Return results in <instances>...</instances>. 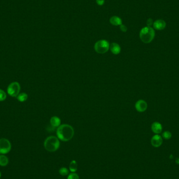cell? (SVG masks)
Masks as SVG:
<instances>
[{
    "instance_id": "cell-1",
    "label": "cell",
    "mask_w": 179,
    "mask_h": 179,
    "mask_svg": "<svg viewBox=\"0 0 179 179\" xmlns=\"http://www.w3.org/2000/svg\"><path fill=\"white\" fill-rule=\"evenodd\" d=\"M74 134V129L68 124L60 125L57 130L58 138L63 141H70L73 138Z\"/></svg>"
},
{
    "instance_id": "cell-2",
    "label": "cell",
    "mask_w": 179,
    "mask_h": 179,
    "mask_svg": "<svg viewBox=\"0 0 179 179\" xmlns=\"http://www.w3.org/2000/svg\"><path fill=\"white\" fill-rule=\"evenodd\" d=\"M139 37L143 43L149 44L154 40L155 37V31L151 27H145L141 29Z\"/></svg>"
},
{
    "instance_id": "cell-3",
    "label": "cell",
    "mask_w": 179,
    "mask_h": 179,
    "mask_svg": "<svg viewBox=\"0 0 179 179\" xmlns=\"http://www.w3.org/2000/svg\"><path fill=\"white\" fill-rule=\"evenodd\" d=\"M44 147L47 151L52 152L57 151L59 149L60 141L57 137L51 136L46 138L44 141Z\"/></svg>"
},
{
    "instance_id": "cell-4",
    "label": "cell",
    "mask_w": 179,
    "mask_h": 179,
    "mask_svg": "<svg viewBox=\"0 0 179 179\" xmlns=\"http://www.w3.org/2000/svg\"><path fill=\"white\" fill-rule=\"evenodd\" d=\"M110 46V45L107 41L100 40L95 44V50L98 54H105L109 50Z\"/></svg>"
},
{
    "instance_id": "cell-5",
    "label": "cell",
    "mask_w": 179,
    "mask_h": 179,
    "mask_svg": "<svg viewBox=\"0 0 179 179\" xmlns=\"http://www.w3.org/2000/svg\"><path fill=\"white\" fill-rule=\"evenodd\" d=\"M20 90L21 86L19 83L17 82H12L8 87V94L12 97H16L20 94Z\"/></svg>"
},
{
    "instance_id": "cell-6",
    "label": "cell",
    "mask_w": 179,
    "mask_h": 179,
    "mask_svg": "<svg viewBox=\"0 0 179 179\" xmlns=\"http://www.w3.org/2000/svg\"><path fill=\"white\" fill-rule=\"evenodd\" d=\"M11 144L6 138L0 139V154L5 155L8 154L11 150Z\"/></svg>"
},
{
    "instance_id": "cell-7",
    "label": "cell",
    "mask_w": 179,
    "mask_h": 179,
    "mask_svg": "<svg viewBox=\"0 0 179 179\" xmlns=\"http://www.w3.org/2000/svg\"><path fill=\"white\" fill-rule=\"evenodd\" d=\"M148 108V104L145 101L143 100H138L136 103L135 108L136 110L139 112H145Z\"/></svg>"
},
{
    "instance_id": "cell-8",
    "label": "cell",
    "mask_w": 179,
    "mask_h": 179,
    "mask_svg": "<svg viewBox=\"0 0 179 179\" xmlns=\"http://www.w3.org/2000/svg\"><path fill=\"white\" fill-rule=\"evenodd\" d=\"M163 143V139L161 136L156 134L154 135L151 139V143L154 147H159Z\"/></svg>"
},
{
    "instance_id": "cell-9",
    "label": "cell",
    "mask_w": 179,
    "mask_h": 179,
    "mask_svg": "<svg viewBox=\"0 0 179 179\" xmlns=\"http://www.w3.org/2000/svg\"><path fill=\"white\" fill-rule=\"evenodd\" d=\"M154 28L158 31L163 30L166 27V23L162 20H157L153 24Z\"/></svg>"
},
{
    "instance_id": "cell-10",
    "label": "cell",
    "mask_w": 179,
    "mask_h": 179,
    "mask_svg": "<svg viewBox=\"0 0 179 179\" xmlns=\"http://www.w3.org/2000/svg\"><path fill=\"white\" fill-rule=\"evenodd\" d=\"M151 130L156 134L161 133L162 131V126L161 124L157 122H155L151 125Z\"/></svg>"
},
{
    "instance_id": "cell-11",
    "label": "cell",
    "mask_w": 179,
    "mask_h": 179,
    "mask_svg": "<svg viewBox=\"0 0 179 179\" xmlns=\"http://www.w3.org/2000/svg\"><path fill=\"white\" fill-rule=\"evenodd\" d=\"M110 49L113 54L114 55H118L120 54L121 51L120 47L117 43H113L110 46Z\"/></svg>"
},
{
    "instance_id": "cell-12",
    "label": "cell",
    "mask_w": 179,
    "mask_h": 179,
    "mask_svg": "<svg viewBox=\"0 0 179 179\" xmlns=\"http://www.w3.org/2000/svg\"><path fill=\"white\" fill-rule=\"evenodd\" d=\"M50 123L53 127H58L61 124V120L57 116H53L51 118Z\"/></svg>"
},
{
    "instance_id": "cell-13",
    "label": "cell",
    "mask_w": 179,
    "mask_h": 179,
    "mask_svg": "<svg viewBox=\"0 0 179 179\" xmlns=\"http://www.w3.org/2000/svg\"><path fill=\"white\" fill-rule=\"evenodd\" d=\"M110 22L114 26H120L122 24V21L117 16H113L110 20Z\"/></svg>"
},
{
    "instance_id": "cell-14",
    "label": "cell",
    "mask_w": 179,
    "mask_h": 179,
    "mask_svg": "<svg viewBox=\"0 0 179 179\" xmlns=\"http://www.w3.org/2000/svg\"><path fill=\"white\" fill-rule=\"evenodd\" d=\"M8 164V157L4 155H0V166H5Z\"/></svg>"
},
{
    "instance_id": "cell-15",
    "label": "cell",
    "mask_w": 179,
    "mask_h": 179,
    "mask_svg": "<svg viewBox=\"0 0 179 179\" xmlns=\"http://www.w3.org/2000/svg\"><path fill=\"white\" fill-rule=\"evenodd\" d=\"M78 169V164L76 160H72L71 161L69 164V170L72 173H74Z\"/></svg>"
},
{
    "instance_id": "cell-16",
    "label": "cell",
    "mask_w": 179,
    "mask_h": 179,
    "mask_svg": "<svg viewBox=\"0 0 179 179\" xmlns=\"http://www.w3.org/2000/svg\"><path fill=\"white\" fill-rule=\"evenodd\" d=\"M27 98H28V95L26 93H21L20 94H19L17 96V99L18 101L21 102L26 101L27 100Z\"/></svg>"
},
{
    "instance_id": "cell-17",
    "label": "cell",
    "mask_w": 179,
    "mask_h": 179,
    "mask_svg": "<svg viewBox=\"0 0 179 179\" xmlns=\"http://www.w3.org/2000/svg\"><path fill=\"white\" fill-rule=\"evenodd\" d=\"M59 174L62 175V176H66L69 174V170L67 168L62 167L59 170Z\"/></svg>"
},
{
    "instance_id": "cell-18",
    "label": "cell",
    "mask_w": 179,
    "mask_h": 179,
    "mask_svg": "<svg viewBox=\"0 0 179 179\" xmlns=\"http://www.w3.org/2000/svg\"><path fill=\"white\" fill-rule=\"evenodd\" d=\"M162 137L166 140L170 139L172 137V134L169 131H165L162 134Z\"/></svg>"
},
{
    "instance_id": "cell-19",
    "label": "cell",
    "mask_w": 179,
    "mask_h": 179,
    "mask_svg": "<svg viewBox=\"0 0 179 179\" xmlns=\"http://www.w3.org/2000/svg\"><path fill=\"white\" fill-rule=\"evenodd\" d=\"M6 98V94L3 90L0 89V101H4Z\"/></svg>"
},
{
    "instance_id": "cell-20",
    "label": "cell",
    "mask_w": 179,
    "mask_h": 179,
    "mask_svg": "<svg viewBox=\"0 0 179 179\" xmlns=\"http://www.w3.org/2000/svg\"><path fill=\"white\" fill-rule=\"evenodd\" d=\"M68 179H79L78 174L76 173H71L68 177Z\"/></svg>"
},
{
    "instance_id": "cell-21",
    "label": "cell",
    "mask_w": 179,
    "mask_h": 179,
    "mask_svg": "<svg viewBox=\"0 0 179 179\" xmlns=\"http://www.w3.org/2000/svg\"><path fill=\"white\" fill-rule=\"evenodd\" d=\"M146 24H147V25L148 27H151V26L153 25V24H154L153 20L152 18H148Z\"/></svg>"
},
{
    "instance_id": "cell-22",
    "label": "cell",
    "mask_w": 179,
    "mask_h": 179,
    "mask_svg": "<svg viewBox=\"0 0 179 179\" xmlns=\"http://www.w3.org/2000/svg\"><path fill=\"white\" fill-rule=\"evenodd\" d=\"M120 30L122 31L123 32H126L127 31V27L125 25H123V24H122L121 25H120Z\"/></svg>"
},
{
    "instance_id": "cell-23",
    "label": "cell",
    "mask_w": 179,
    "mask_h": 179,
    "mask_svg": "<svg viewBox=\"0 0 179 179\" xmlns=\"http://www.w3.org/2000/svg\"><path fill=\"white\" fill-rule=\"evenodd\" d=\"M96 2L99 5H103L104 4L105 0H96Z\"/></svg>"
},
{
    "instance_id": "cell-24",
    "label": "cell",
    "mask_w": 179,
    "mask_h": 179,
    "mask_svg": "<svg viewBox=\"0 0 179 179\" xmlns=\"http://www.w3.org/2000/svg\"><path fill=\"white\" fill-rule=\"evenodd\" d=\"M1 172H0V179H1Z\"/></svg>"
}]
</instances>
